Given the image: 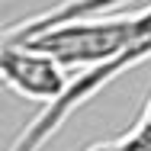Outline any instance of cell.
<instances>
[{
	"label": "cell",
	"mask_w": 151,
	"mask_h": 151,
	"mask_svg": "<svg viewBox=\"0 0 151 151\" xmlns=\"http://www.w3.org/2000/svg\"><path fill=\"white\" fill-rule=\"evenodd\" d=\"M148 35H151V6L132 16H96V19L68 23V26L29 35L23 42H6V45H26V48L52 55L64 68L87 71L93 64L119 58L122 52H129Z\"/></svg>",
	"instance_id": "cell-1"
},
{
	"label": "cell",
	"mask_w": 151,
	"mask_h": 151,
	"mask_svg": "<svg viewBox=\"0 0 151 151\" xmlns=\"http://www.w3.org/2000/svg\"><path fill=\"white\" fill-rule=\"evenodd\" d=\"M148 58H151V35L142 39L138 45H132L129 52H122L119 58L103 61V64H93V68H87V71H81L77 77H71L68 90L61 93L55 103H48V106H45V109H42V113L16 135V142H13L6 151H39L61 125H64V122L71 119L74 109H81L90 96H96L103 87H109L116 77L129 74L132 68H138L142 61H148Z\"/></svg>",
	"instance_id": "cell-2"
},
{
	"label": "cell",
	"mask_w": 151,
	"mask_h": 151,
	"mask_svg": "<svg viewBox=\"0 0 151 151\" xmlns=\"http://www.w3.org/2000/svg\"><path fill=\"white\" fill-rule=\"evenodd\" d=\"M0 77L13 93L35 103H55L68 90L71 77L68 68L45 52H35L26 45H6L0 48Z\"/></svg>",
	"instance_id": "cell-3"
},
{
	"label": "cell",
	"mask_w": 151,
	"mask_h": 151,
	"mask_svg": "<svg viewBox=\"0 0 151 151\" xmlns=\"http://www.w3.org/2000/svg\"><path fill=\"white\" fill-rule=\"evenodd\" d=\"M122 0H61L55 10H45L32 19H23V23H13L3 29V42H23L29 35H39V32L58 29V26H68V23H81V19H96L103 16V10L116 6Z\"/></svg>",
	"instance_id": "cell-4"
},
{
	"label": "cell",
	"mask_w": 151,
	"mask_h": 151,
	"mask_svg": "<svg viewBox=\"0 0 151 151\" xmlns=\"http://www.w3.org/2000/svg\"><path fill=\"white\" fill-rule=\"evenodd\" d=\"M142 119H148V122H151V100H148V106H145V116H142Z\"/></svg>",
	"instance_id": "cell-5"
}]
</instances>
